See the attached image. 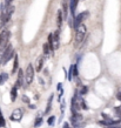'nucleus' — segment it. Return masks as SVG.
Instances as JSON below:
<instances>
[{
    "instance_id": "nucleus-1",
    "label": "nucleus",
    "mask_w": 121,
    "mask_h": 128,
    "mask_svg": "<svg viewBox=\"0 0 121 128\" xmlns=\"http://www.w3.org/2000/svg\"><path fill=\"white\" fill-rule=\"evenodd\" d=\"M75 30H76V33H75V41H74V44H75V47H79L82 44L84 39H85L86 26L84 24H81V25H79V26L76 27Z\"/></svg>"
},
{
    "instance_id": "nucleus-2",
    "label": "nucleus",
    "mask_w": 121,
    "mask_h": 128,
    "mask_svg": "<svg viewBox=\"0 0 121 128\" xmlns=\"http://www.w3.org/2000/svg\"><path fill=\"white\" fill-rule=\"evenodd\" d=\"M14 12V7L13 6H8V7H4L2 5V13H1V26H4L6 22L8 21L12 14Z\"/></svg>"
},
{
    "instance_id": "nucleus-3",
    "label": "nucleus",
    "mask_w": 121,
    "mask_h": 128,
    "mask_svg": "<svg viewBox=\"0 0 121 128\" xmlns=\"http://www.w3.org/2000/svg\"><path fill=\"white\" fill-rule=\"evenodd\" d=\"M24 76H25L24 81L26 82V85H31L32 82H33V80H34V67H33L32 64H30V65L27 66Z\"/></svg>"
},
{
    "instance_id": "nucleus-4",
    "label": "nucleus",
    "mask_w": 121,
    "mask_h": 128,
    "mask_svg": "<svg viewBox=\"0 0 121 128\" xmlns=\"http://www.w3.org/2000/svg\"><path fill=\"white\" fill-rule=\"evenodd\" d=\"M88 12L87 11H85V12H81L80 14H78L76 17H74V21H73V27L74 28H76V27L79 26V25H81L82 24V21L85 20L87 17H88Z\"/></svg>"
},
{
    "instance_id": "nucleus-5",
    "label": "nucleus",
    "mask_w": 121,
    "mask_h": 128,
    "mask_svg": "<svg viewBox=\"0 0 121 128\" xmlns=\"http://www.w3.org/2000/svg\"><path fill=\"white\" fill-rule=\"evenodd\" d=\"M9 36H11V32L8 30H4V31L0 33V48L8 44Z\"/></svg>"
},
{
    "instance_id": "nucleus-6",
    "label": "nucleus",
    "mask_w": 121,
    "mask_h": 128,
    "mask_svg": "<svg viewBox=\"0 0 121 128\" xmlns=\"http://www.w3.org/2000/svg\"><path fill=\"white\" fill-rule=\"evenodd\" d=\"M14 57V51H13V47L12 45L8 44L7 45V49H6V53H5V57H4V60H2V66L6 65L7 62Z\"/></svg>"
},
{
    "instance_id": "nucleus-7",
    "label": "nucleus",
    "mask_w": 121,
    "mask_h": 128,
    "mask_svg": "<svg viewBox=\"0 0 121 128\" xmlns=\"http://www.w3.org/2000/svg\"><path fill=\"white\" fill-rule=\"evenodd\" d=\"M23 115H24V112L23 109H20V108H17V109H14L13 112H12V114H11V120L12 121H20V120L23 119Z\"/></svg>"
},
{
    "instance_id": "nucleus-8",
    "label": "nucleus",
    "mask_w": 121,
    "mask_h": 128,
    "mask_svg": "<svg viewBox=\"0 0 121 128\" xmlns=\"http://www.w3.org/2000/svg\"><path fill=\"white\" fill-rule=\"evenodd\" d=\"M24 84H25V81H24V72H23V69H18V80H17L15 87L20 88Z\"/></svg>"
},
{
    "instance_id": "nucleus-9",
    "label": "nucleus",
    "mask_w": 121,
    "mask_h": 128,
    "mask_svg": "<svg viewBox=\"0 0 121 128\" xmlns=\"http://www.w3.org/2000/svg\"><path fill=\"white\" fill-rule=\"evenodd\" d=\"M99 124L100 125H102V126H112V125H117V124H121L120 122V119L119 120H100L99 121Z\"/></svg>"
},
{
    "instance_id": "nucleus-10",
    "label": "nucleus",
    "mask_w": 121,
    "mask_h": 128,
    "mask_svg": "<svg viewBox=\"0 0 121 128\" xmlns=\"http://www.w3.org/2000/svg\"><path fill=\"white\" fill-rule=\"evenodd\" d=\"M44 61H45V58H44V55H41V57H39L38 59H36V61H35V71L36 72H40L41 69H42Z\"/></svg>"
},
{
    "instance_id": "nucleus-11",
    "label": "nucleus",
    "mask_w": 121,
    "mask_h": 128,
    "mask_svg": "<svg viewBox=\"0 0 121 128\" xmlns=\"http://www.w3.org/2000/svg\"><path fill=\"white\" fill-rule=\"evenodd\" d=\"M14 61H13V68H12V74H15V72H18L19 67V60H18V54L14 53Z\"/></svg>"
},
{
    "instance_id": "nucleus-12",
    "label": "nucleus",
    "mask_w": 121,
    "mask_h": 128,
    "mask_svg": "<svg viewBox=\"0 0 121 128\" xmlns=\"http://www.w3.org/2000/svg\"><path fill=\"white\" fill-rule=\"evenodd\" d=\"M78 2L79 0H71V6H69V9H71V14L72 17H74V13H75L76 6H78Z\"/></svg>"
},
{
    "instance_id": "nucleus-13",
    "label": "nucleus",
    "mask_w": 121,
    "mask_h": 128,
    "mask_svg": "<svg viewBox=\"0 0 121 128\" xmlns=\"http://www.w3.org/2000/svg\"><path fill=\"white\" fill-rule=\"evenodd\" d=\"M17 96H18V88L14 86L13 88H12V91H11V101L14 102L15 99H17Z\"/></svg>"
},
{
    "instance_id": "nucleus-14",
    "label": "nucleus",
    "mask_w": 121,
    "mask_h": 128,
    "mask_svg": "<svg viewBox=\"0 0 121 128\" xmlns=\"http://www.w3.org/2000/svg\"><path fill=\"white\" fill-rule=\"evenodd\" d=\"M57 22H58V30H60V28H61V25H62V11H58Z\"/></svg>"
},
{
    "instance_id": "nucleus-15",
    "label": "nucleus",
    "mask_w": 121,
    "mask_h": 128,
    "mask_svg": "<svg viewBox=\"0 0 121 128\" xmlns=\"http://www.w3.org/2000/svg\"><path fill=\"white\" fill-rule=\"evenodd\" d=\"M8 79V74L7 73H1L0 74V85H4Z\"/></svg>"
},
{
    "instance_id": "nucleus-16",
    "label": "nucleus",
    "mask_w": 121,
    "mask_h": 128,
    "mask_svg": "<svg viewBox=\"0 0 121 128\" xmlns=\"http://www.w3.org/2000/svg\"><path fill=\"white\" fill-rule=\"evenodd\" d=\"M52 100H53V95H51V96H49V99H48V105H47V108H46L45 114H48L49 110H51V103H52Z\"/></svg>"
},
{
    "instance_id": "nucleus-17",
    "label": "nucleus",
    "mask_w": 121,
    "mask_h": 128,
    "mask_svg": "<svg viewBox=\"0 0 121 128\" xmlns=\"http://www.w3.org/2000/svg\"><path fill=\"white\" fill-rule=\"evenodd\" d=\"M42 48H44V53H45L46 55H47V54H48L49 52L52 51V49H51V47H49V45H48V44H44V47H42Z\"/></svg>"
},
{
    "instance_id": "nucleus-18",
    "label": "nucleus",
    "mask_w": 121,
    "mask_h": 128,
    "mask_svg": "<svg viewBox=\"0 0 121 128\" xmlns=\"http://www.w3.org/2000/svg\"><path fill=\"white\" fill-rule=\"evenodd\" d=\"M72 78H73V65H71L69 72H68V75H67V79L69 80V81H72Z\"/></svg>"
},
{
    "instance_id": "nucleus-19",
    "label": "nucleus",
    "mask_w": 121,
    "mask_h": 128,
    "mask_svg": "<svg viewBox=\"0 0 121 128\" xmlns=\"http://www.w3.org/2000/svg\"><path fill=\"white\" fill-rule=\"evenodd\" d=\"M41 124H42V118H38L34 122V127H39Z\"/></svg>"
},
{
    "instance_id": "nucleus-20",
    "label": "nucleus",
    "mask_w": 121,
    "mask_h": 128,
    "mask_svg": "<svg viewBox=\"0 0 121 128\" xmlns=\"http://www.w3.org/2000/svg\"><path fill=\"white\" fill-rule=\"evenodd\" d=\"M6 126V120L4 119L2 115H0V127H5Z\"/></svg>"
},
{
    "instance_id": "nucleus-21",
    "label": "nucleus",
    "mask_w": 121,
    "mask_h": 128,
    "mask_svg": "<svg viewBox=\"0 0 121 128\" xmlns=\"http://www.w3.org/2000/svg\"><path fill=\"white\" fill-rule=\"evenodd\" d=\"M54 121H55V116H49L48 120H47V124H48L49 126H52V125L54 124Z\"/></svg>"
},
{
    "instance_id": "nucleus-22",
    "label": "nucleus",
    "mask_w": 121,
    "mask_h": 128,
    "mask_svg": "<svg viewBox=\"0 0 121 128\" xmlns=\"http://www.w3.org/2000/svg\"><path fill=\"white\" fill-rule=\"evenodd\" d=\"M78 74H79V72H78V66H76V65H73V76H76Z\"/></svg>"
},
{
    "instance_id": "nucleus-23",
    "label": "nucleus",
    "mask_w": 121,
    "mask_h": 128,
    "mask_svg": "<svg viewBox=\"0 0 121 128\" xmlns=\"http://www.w3.org/2000/svg\"><path fill=\"white\" fill-rule=\"evenodd\" d=\"M86 93H87V87H86V86H84V87L81 88V91H80V93H79V94H80V95H85Z\"/></svg>"
},
{
    "instance_id": "nucleus-24",
    "label": "nucleus",
    "mask_w": 121,
    "mask_h": 128,
    "mask_svg": "<svg viewBox=\"0 0 121 128\" xmlns=\"http://www.w3.org/2000/svg\"><path fill=\"white\" fill-rule=\"evenodd\" d=\"M23 101L25 102V103H30V99H28V96L25 95V94L23 95Z\"/></svg>"
},
{
    "instance_id": "nucleus-25",
    "label": "nucleus",
    "mask_w": 121,
    "mask_h": 128,
    "mask_svg": "<svg viewBox=\"0 0 121 128\" xmlns=\"http://www.w3.org/2000/svg\"><path fill=\"white\" fill-rule=\"evenodd\" d=\"M106 128H121V124H117V125H112V126H107Z\"/></svg>"
},
{
    "instance_id": "nucleus-26",
    "label": "nucleus",
    "mask_w": 121,
    "mask_h": 128,
    "mask_svg": "<svg viewBox=\"0 0 121 128\" xmlns=\"http://www.w3.org/2000/svg\"><path fill=\"white\" fill-rule=\"evenodd\" d=\"M12 1H13V0H5V6H6V7H8V6H11V4H12Z\"/></svg>"
},
{
    "instance_id": "nucleus-27",
    "label": "nucleus",
    "mask_w": 121,
    "mask_h": 128,
    "mask_svg": "<svg viewBox=\"0 0 121 128\" xmlns=\"http://www.w3.org/2000/svg\"><path fill=\"white\" fill-rule=\"evenodd\" d=\"M115 110H117V114L118 115L120 114V119H121V107H117V108H115Z\"/></svg>"
},
{
    "instance_id": "nucleus-28",
    "label": "nucleus",
    "mask_w": 121,
    "mask_h": 128,
    "mask_svg": "<svg viewBox=\"0 0 121 128\" xmlns=\"http://www.w3.org/2000/svg\"><path fill=\"white\" fill-rule=\"evenodd\" d=\"M117 99H118V100H120V101H121V92H119V93H118V94H117Z\"/></svg>"
},
{
    "instance_id": "nucleus-29",
    "label": "nucleus",
    "mask_w": 121,
    "mask_h": 128,
    "mask_svg": "<svg viewBox=\"0 0 121 128\" xmlns=\"http://www.w3.org/2000/svg\"><path fill=\"white\" fill-rule=\"evenodd\" d=\"M62 128H69V125L66 122V124H63V126H62Z\"/></svg>"
},
{
    "instance_id": "nucleus-30",
    "label": "nucleus",
    "mask_w": 121,
    "mask_h": 128,
    "mask_svg": "<svg viewBox=\"0 0 121 128\" xmlns=\"http://www.w3.org/2000/svg\"><path fill=\"white\" fill-rule=\"evenodd\" d=\"M58 89H61V82H59L58 84Z\"/></svg>"
},
{
    "instance_id": "nucleus-31",
    "label": "nucleus",
    "mask_w": 121,
    "mask_h": 128,
    "mask_svg": "<svg viewBox=\"0 0 121 128\" xmlns=\"http://www.w3.org/2000/svg\"><path fill=\"white\" fill-rule=\"evenodd\" d=\"M1 114H2V112H1V108H0V115H1Z\"/></svg>"
},
{
    "instance_id": "nucleus-32",
    "label": "nucleus",
    "mask_w": 121,
    "mask_h": 128,
    "mask_svg": "<svg viewBox=\"0 0 121 128\" xmlns=\"http://www.w3.org/2000/svg\"><path fill=\"white\" fill-rule=\"evenodd\" d=\"M75 128H80V127H75Z\"/></svg>"
}]
</instances>
